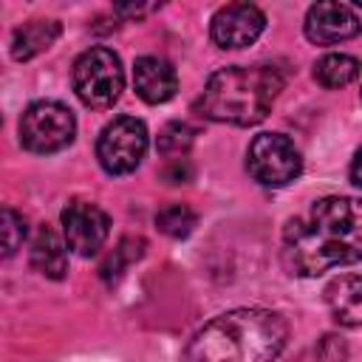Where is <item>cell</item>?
I'll return each instance as SVG.
<instances>
[{"mask_svg":"<svg viewBox=\"0 0 362 362\" xmlns=\"http://www.w3.org/2000/svg\"><path fill=\"white\" fill-rule=\"evenodd\" d=\"M342 359H345V342L337 337H322V342L308 348L297 362H342Z\"/></svg>","mask_w":362,"mask_h":362,"instance_id":"cell-20","label":"cell"},{"mask_svg":"<svg viewBox=\"0 0 362 362\" xmlns=\"http://www.w3.org/2000/svg\"><path fill=\"white\" fill-rule=\"evenodd\" d=\"M305 37L317 45H334V42H345L354 40L362 31V23L356 17V11L345 3H334V0H322L314 3L305 11Z\"/></svg>","mask_w":362,"mask_h":362,"instance_id":"cell-10","label":"cell"},{"mask_svg":"<svg viewBox=\"0 0 362 362\" xmlns=\"http://www.w3.org/2000/svg\"><path fill=\"white\" fill-rule=\"evenodd\" d=\"M141 255H144V240H141V238H122V240L116 243V249L107 252V257L102 260L99 277H102L105 283H116V280L127 272V266H130L133 260H139Z\"/></svg>","mask_w":362,"mask_h":362,"instance_id":"cell-16","label":"cell"},{"mask_svg":"<svg viewBox=\"0 0 362 362\" xmlns=\"http://www.w3.org/2000/svg\"><path fill=\"white\" fill-rule=\"evenodd\" d=\"M325 305L339 325H348V328L362 325V277L342 274L331 280L325 288Z\"/></svg>","mask_w":362,"mask_h":362,"instance_id":"cell-12","label":"cell"},{"mask_svg":"<svg viewBox=\"0 0 362 362\" xmlns=\"http://www.w3.org/2000/svg\"><path fill=\"white\" fill-rule=\"evenodd\" d=\"M62 25L57 20H31V23H23L20 28H14L11 34V57L25 62L42 51H48L54 45V40L59 37Z\"/></svg>","mask_w":362,"mask_h":362,"instance_id":"cell-14","label":"cell"},{"mask_svg":"<svg viewBox=\"0 0 362 362\" xmlns=\"http://www.w3.org/2000/svg\"><path fill=\"white\" fill-rule=\"evenodd\" d=\"M283 266L297 277H317L328 269L362 260V201L328 195L283 229Z\"/></svg>","mask_w":362,"mask_h":362,"instance_id":"cell-1","label":"cell"},{"mask_svg":"<svg viewBox=\"0 0 362 362\" xmlns=\"http://www.w3.org/2000/svg\"><path fill=\"white\" fill-rule=\"evenodd\" d=\"M198 223V215L187 204H167L156 215V226L170 238H187Z\"/></svg>","mask_w":362,"mask_h":362,"instance_id":"cell-17","label":"cell"},{"mask_svg":"<svg viewBox=\"0 0 362 362\" xmlns=\"http://www.w3.org/2000/svg\"><path fill=\"white\" fill-rule=\"evenodd\" d=\"M124 88L122 59L110 48H88L74 62V90L88 107H110Z\"/></svg>","mask_w":362,"mask_h":362,"instance_id":"cell-4","label":"cell"},{"mask_svg":"<svg viewBox=\"0 0 362 362\" xmlns=\"http://www.w3.org/2000/svg\"><path fill=\"white\" fill-rule=\"evenodd\" d=\"M59 221H62V238H65L68 249H74L79 257L96 255L110 235L107 212L90 201H79V198L71 201L62 209Z\"/></svg>","mask_w":362,"mask_h":362,"instance_id":"cell-8","label":"cell"},{"mask_svg":"<svg viewBox=\"0 0 362 362\" xmlns=\"http://www.w3.org/2000/svg\"><path fill=\"white\" fill-rule=\"evenodd\" d=\"M147 127L136 116H116L107 122L96 139V158L105 173L127 175L133 173L147 153Z\"/></svg>","mask_w":362,"mask_h":362,"instance_id":"cell-6","label":"cell"},{"mask_svg":"<svg viewBox=\"0 0 362 362\" xmlns=\"http://www.w3.org/2000/svg\"><path fill=\"white\" fill-rule=\"evenodd\" d=\"M74 133H76L74 113L51 99H40L28 105L20 116V141L25 150L40 156L65 150L74 141Z\"/></svg>","mask_w":362,"mask_h":362,"instance_id":"cell-5","label":"cell"},{"mask_svg":"<svg viewBox=\"0 0 362 362\" xmlns=\"http://www.w3.org/2000/svg\"><path fill=\"white\" fill-rule=\"evenodd\" d=\"M133 85L147 105H161L175 96L178 74L164 57H139L133 65Z\"/></svg>","mask_w":362,"mask_h":362,"instance_id":"cell-11","label":"cell"},{"mask_svg":"<svg viewBox=\"0 0 362 362\" xmlns=\"http://www.w3.org/2000/svg\"><path fill=\"white\" fill-rule=\"evenodd\" d=\"M31 266L48 277V280H62L68 272V243L51 229L40 226L34 240H31Z\"/></svg>","mask_w":362,"mask_h":362,"instance_id":"cell-13","label":"cell"},{"mask_svg":"<svg viewBox=\"0 0 362 362\" xmlns=\"http://www.w3.org/2000/svg\"><path fill=\"white\" fill-rule=\"evenodd\" d=\"M164 181H170V184H184V181H189L192 178V164L187 161V158H170V164L164 167Z\"/></svg>","mask_w":362,"mask_h":362,"instance_id":"cell-21","label":"cell"},{"mask_svg":"<svg viewBox=\"0 0 362 362\" xmlns=\"http://www.w3.org/2000/svg\"><path fill=\"white\" fill-rule=\"evenodd\" d=\"M359 93H362V90H359Z\"/></svg>","mask_w":362,"mask_h":362,"instance_id":"cell-24","label":"cell"},{"mask_svg":"<svg viewBox=\"0 0 362 362\" xmlns=\"http://www.w3.org/2000/svg\"><path fill=\"white\" fill-rule=\"evenodd\" d=\"M192 139H195V130L184 122H170L161 127L158 133V150L170 158H184L187 150L192 147Z\"/></svg>","mask_w":362,"mask_h":362,"instance_id":"cell-18","label":"cell"},{"mask_svg":"<svg viewBox=\"0 0 362 362\" xmlns=\"http://www.w3.org/2000/svg\"><path fill=\"white\" fill-rule=\"evenodd\" d=\"M266 28V14L252 3H229L212 14L209 34L218 48H246Z\"/></svg>","mask_w":362,"mask_h":362,"instance_id":"cell-9","label":"cell"},{"mask_svg":"<svg viewBox=\"0 0 362 362\" xmlns=\"http://www.w3.org/2000/svg\"><path fill=\"white\" fill-rule=\"evenodd\" d=\"M0 226H3V255L11 257L17 252V246L23 243V238H25V218L20 212H14L11 206H3Z\"/></svg>","mask_w":362,"mask_h":362,"instance_id":"cell-19","label":"cell"},{"mask_svg":"<svg viewBox=\"0 0 362 362\" xmlns=\"http://www.w3.org/2000/svg\"><path fill=\"white\" fill-rule=\"evenodd\" d=\"M351 181H354L356 187H362V147L356 150V156H354V161H351Z\"/></svg>","mask_w":362,"mask_h":362,"instance_id":"cell-22","label":"cell"},{"mask_svg":"<svg viewBox=\"0 0 362 362\" xmlns=\"http://www.w3.org/2000/svg\"><path fill=\"white\" fill-rule=\"evenodd\" d=\"M246 170L263 187H286L300 175L303 158L288 136L260 133L246 150Z\"/></svg>","mask_w":362,"mask_h":362,"instance_id":"cell-7","label":"cell"},{"mask_svg":"<svg viewBox=\"0 0 362 362\" xmlns=\"http://www.w3.org/2000/svg\"><path fill=\"white\" fill-rule=\"evenodd\" d=\"M283 90V76L272 65H232L209 76L195 110L218 124L249 127L266 119L277 93Z\"/></svg>","mask_w":362,"mask_h":362,"instance_id":"cell-3","label":"cell"},{"mask_svg":"<svg viewBox=\"0 0 362 362\" xmlns=\"http://www.w3.org/2000/svg\"><path fill=\"white\" fill-rule=\"evenodd\" d=\"M156 6H119L116 11L119 14H130V17H141V14H147V11H153Z\"/></svg>","mask_w":362,"mask_h":362,"instance_id":"cell-23","label":"cell"},{"mask_svg":"<svg viewBox=\"0 0 362 362\" xmlns=\"http://www.w3.org/2000/svg\"><path fill=\"white\" fill-rule=\"evenodd\" d=\"M288 325L269 308H235L204 322L187 345V362H274Z\"/></svg>","mask_w":362,"mask_h":362,"instance_id":"cell-2","label":"cell"},{"mask_svg":"<svg viewBox=\"0 0 362 362\" xmlns=\"http://www.w3.org/2000/svg\"><path fill=\"white\" fill-rule=\"evenodd\" d=\"M359 59L351 54H325L314 62V79L328 90L351 85L359 76Z\"/></svg>","mask_w":362,"mask_h":362,"instance_id":"cell-15","label":"cell"}]
</instances>
